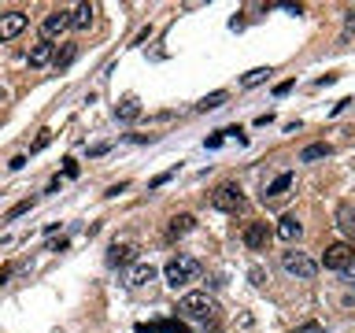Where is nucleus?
Returning <instances> with one entry per match:
<instances>
[{"instance_id":"nucleus-1","label":"nucleus","mask_w":355,"mask_h":333,"mask_svg":"<svg viewBox=\"0 0 355 333\" xmlns=\"http://www.w3.org/2000/svg\"><path fill=\"white\" fill-rule=\"evenodd\" d=\"M178 315L193 318V322H207V318H215V300L207 293H189V296H182V304H178Z\"/></svg>"},{"instance_id":"nucleus-2","label":"nucleus","mask_w":355,"mask_h":333,"mask_svg":"<svg viewBox=\"0 0 355 333\" xmlns=\"http://www.w3.org/2000/svg\"><path fill=\"white\" fill-rule=\"evenodd\" d=\"M166 282H171L174 289L178 285H189V282H196V278H200V263L193 259V255H178V259H171V263H166Z\"/></svg>"},{"instance_id":"nucleus-3","label":"nucleus","mask_w":355,"mask_h":333,"mask_svg":"<svg viewBox=\"0 0 355 333\" xmlns=\"http://www.w3.org/2000/svg\"><path fill=\"white\" fill-rule=\"evenodd\" d=\"M355 263V248L348 241H337V244H326V252H322V266L326 271H348V266Z\"/></svg>"},{"instance_id":"nucleus-4","label":"nucleus","mask_w":355,"mask_h":333,"mask_svg":"<svg viewBox=\"0 0 355 333\" xmlns=\"http://www.w3.org/2000/svg\"><path fill=\"white\" fill-rule=\"evenodd\" d=\"M282 266H285L293 278H300V282H311V278L318 274V263L311 259L307 252H285V255H282Z\"/></svg>"},{"instance_id":"nucleus-5","label":"nucleus","mask_w":355,"mask_h":333,"mask_svg":"<svg viewBox=\"0 0 355 333\" xmlns=\"http://www.w3.org/2000/svg\"><path fill=\"white\" fill-rule=\"evenodd\" d=\"M211 204H215L218 211H241L244 207V193H241V185H233V182H226V185H218L215 193H211Z\"/></svg>"},{"instance_id":"nucleus-6","label":"nucleus","mask_w":355,"mask_h":333,"mask_svg":"<svg viewBox=\"0 0 355 333\" xmlns=\"http://www.w3.org/2000/svg\"><path fill=\"white\" fill-rule=\"evenodd\" d=\"M67 26H71V11H49L41 22V33H44V41H52V37H60Z\"/></svg>"},{"instance_id":"nucleus-7","label":"nucleus","mask_w":355,"mask_h":333,"mask_svg":"<svg viewBox=\"0 0 355 333\" xmlns=\"http://www.w3.org/2000/svg\"><path fill=\"white\" fill-rule=\"evenodd\" d=\"M22 30H26V15H22V11H4V15H0V41L19 37Z\"/></svg>"},{"instance_id":"nucleus-8","label":"nucleus","mask_w":355,"mask_h":333,"mask_svg":"<svg viewBox=\"0 0 355 333\" xmlns=\"http://www.w3.org/2000/svg\"><path fill=\"white\" fill-rule=\"evenodd\" d=\"M266 241H270V226L266 222H248V230H244V244H248L252 252L266 248Z\"/></svg>"},{"instance_id":"nucleus-9","label":"nucleus","mask_w":355,"mask_h":333,"mask_svg":"<svg viewBox=\"0 0 355 333\" xmlns=\"http://www.w3.org/2000/svg\"><path fill=\"white\" fill-rule=\"evenodd\" d=\"M300 233H304V226H300V219H296V215H285L282 222H277V237H282L285 244L300 241Z\"/></svg>"},{"instance_id":"nucleus-10","label":"nucleus","mask_w":355,"mask_h":333,"mask_svg":"<svg viewBox=\"0 0 355 333\" xmlns=\"http://www.w3.org/2000/svg\"><path fill=\"white\" fill-rule=\"evenodd\" d=\"M337 226H340L344 237H348V244H355V207H352V204H344V207L337 211Z\"/></svg>"},{"instance_id":"nucleus-11","label":"nucleus","mask_w":355,"mask_h":333,"mask_svg":"<svg viewBox=\"0 0 355 333\" xmlns=\"http://www.w3.org/2000/svg\"><path fill=\"white\" fill-rule=\"evenodd\" d=\"M93 15H96L93 4H74V8H71V26H74V30H89Z\"/></svg>"},{"instance_id":"nucleus-12","label":"nucleus","mask_w":355,"mask_h":333,"mask_svg":"<svg viewBox=\"0 0 355 333\" xmlns=\"http://www.w3.org/2000/svg\"><path fill=\"white\" fill-rule=\"evenodd\" d=\"M288 189H293V174L285 171V174H277L274 182L266 185V200H282V196L288 193Z\"/></svg>"},{"instance_id":"nucleus-13","label":"nucleus","mask_w":355,"mask_h":333,"mask_svg":"<svg viewBox=\"0 0 355 333\" xmlns=\"http://www.w3.org/2000/svg\"><path fill=\"white\" fill-rule=\"evenodd\" d=\"M152 278H155V266H152V263H133L126 282H130V285H148Z\"/></svg>"},{"instance_id":"nucleus-14","label":"nucleus","mask_w":355,"mask_h":333,"mask_svg":"<svg viewBox=\"0 0 355 333\" xmlns=\"http://www.w3.org/2000/svg\"><path fill=\"white\" fill-rule=\"evenodd\" d=\"M44 63H52V41L41 37V41L30 49V67H44Z\"/></svg>"},{"instance_id":"nucleus-15","label":"nucleus","mask_w":355,"mask_h":333,"mask_svg":"<svg viewBox=\"0 0 355 333\" xmlns=\"http://www.w3.org/2000/svg\"><path fill=\"white\" fill-rule=\"evenodd\" d=\"M107 259L115 263V266L133 263V259H137V248H133V244H111V255H107Z\"/></svg>"},{"instance_id":"nucleus-16","label":"nucleus","mask_w":355,"mask_h":333,"mask_svg":"<svg viewBox=\"0 0 355 333\" xmlns=\"http://www.w3.org/2000/svg\"><path fill=\"white\" fill-rule=\"evenodd\" d=\"M115 115H119L122 122H133V119L141 115V104H137V100L130 96V100H122V104H119V111H115Z\"/></svg>"},{"instance_id":"nucleus-17","label":"nucleus","mask_w":355,"mask_h":333,"mask_svg":"<svg viewBox=\"0 0 355 333\" xmlns=\"http://www.w3.org/2000/svg\"><path fill=\"white\" fill-rule=\"evenodd\" d=\"M74 56H78L74 44H63L60 52H52V63H55V67H71V63H74Z\"/></svg>"},{"instance_id":"nucleus-18","label":"nucleus","mask_w":355,"mask_h":333,"mask_svg":"<svg viewBox=\"0 0 355 333\" xmlns=\"http://www.w3.org/2000/svg\"><path fill=\"white\" fill-rule=\"evenodd\" d=\"M266 74H270V71H266V67H255V71H248V74H244V89H252V85H259V82H266Z\"/></svg>"},{"instance_id":"nucleus-19","label":"nucleus","mask_w":355,"mask_h":333,"mask_svg":"<svg viewBox=\"0 0 355 333\" xmlns=\"http://www.w3.org/2000/svg\"><path fill=\"white\" fill-rule=\"evenodd\" d=\"M193 215H178L174 222H171V233H174V237H178V233H189V230H193Z\"/></svg>"},{"instance_id":"nucleus-20","label":"nucleus","mask_w":355,"mask_h":333,"mask_svg":"<svg viewBox=\"0 0 355 333\" xmlns=\"http://www.w3.org/2000/svg\"><path fill=\"white\" fill-rule=\"evenodd\" d=\"M326 152H329L326 144H307V148L300 152V160H304V163H311V160H322V155H326Z\"/></svg>"},{"instance_id":"nucleus-21","label":"nucleus","mask_w":355,"mask_h":333,"mask_svg":"<svg viewBox=\"0 0 355 333\" xmlns=\"http://www.w3.org/2000/svg\"><path fill=\"white\" fill-rule=\"evenodd\" d=\"M222 100H226V93H211V96H204V100H200V108H204V111H211V108H218Z\"/></svg>"},{"instance_id":"nucleus-22","label":"nucleus","mask_w":355,"mask_h":333,"mask_svg":"<svg viewBox=\"0 0 355 333\" xmlns=\"http://www.w3.org/2000/svg\"><path fill=\"white\" fill-rule=\"evenodd\" d=\"M26 211H30V200H22V204H15L8 211V219H19V215H26Z\"/></svg>"},{"instance_id":"nucleus-23","label":"nucleus","mask_w":355,"mask_h":333,"mask_svg":"<svg viewBox=\"0 0 355 333\" xmlns=\"http://www.w3.org/2000/svg\"><path fill=\"white\" fill-rule=\"evenodd\" d=\"M296 333H322V326H318V322H307V326H300Z\"/></svg>"},{"instance_id":"nucleus-24","label":"nucleus","mask_w":355,"mask_h":333,"mask_svg":"<svg viewBox=\"0 0 355 333\" xmlns=\"http://www.w3.org/2000/svg\"><path fill=\"white\" fill-rule=\"evenodd\" d=\"M344 282H348V285H352V289H355V263H352V266H348V271H344Z\"/></svg>"}]
</instances>
